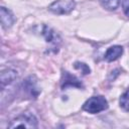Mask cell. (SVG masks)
<instances>
[{
    "label": "cell",
    "instance_id": "cell-11",
    "mask_svg": "<svg viewBox=\"0 0 129 129\" xmlns=\"http://www.w3.org/2000/svg\"><path fill=\"white\" fill-rule=\"evenodd\" d=\"M119 104L123 110H125L126 112H129V90H127L121 95L119 99Z\"/></svg>",
    "mask_w": 129,
    "mask_h": 129
},
{
    "label": "cell",
    "instance_id": "cell-10",
    "mask_svg": "<svg viewBox=\"0 0 129 129\" xmlns=\"http://www.w3.org/2000/svg\"><path fill=\"white\" fill-rule=\"evenodd\" d=\"M121 0H100V4L109 11L116 10L120 5Z\"/></svg>",
    "mask_w": 129,
    "mask_h": 129
},
{
    "label": "cell",
    "instance_id": "cell-12",
    "mask_svg": "<svg viewBox=\"0 0 129 129\" xmlns=\"http://www.w3.org/2000/svg\"><path fill=\"white\" fill-rule=\"evenodd\" d=\"M75 68H76L77 70L82 71L83 75H88V74H90V72H91L90 68H89L86 63H84V62H79V61L75 62Z\"/></svg>",
    "mask_w": 129,
    "mask_h": 129
},
{
    "label": "cell",
    "instance_id": "cell-1",
    "mask_svg": "<svg viewBox=\"0 0 129 129\" xmlns=\"http://www.w3.org/2000/svg\"><path fill=\"white\" fill-rule=\"evenodd\" d=\"M9 128H31L35 129L38 127V121L36 117L30 112H24L14 118L8 125Z\"/></svg>",
    "mask_w": 129,
    "mask_h": 129
},
{
    "label": "cell",
    "instance_id": "cell-8",
    "mask_svg": "<svg viewBox=\"0 0 129 129\" xmlns=\"http://www.w3.org/2000/svg\"><path fill=\"white\" fill-rule=\"evenodd\" d=\"M123 54V47L121 45H113L107 49L104 54V59L111 62L118 59Z\"/></svg>",
    "mask_w": 129,
    "mask_h": 129
},
{
    "label": "cell",
    "instance_id": "cell-5",
    "mask_svg": "<svg viewBox=\"0 0 129 129\" xmlns=\"http://www.w3.org/2000/svg\"><path fill=\"white\" fill-rule=\"evenodd\" d=\"M60 87H61V90H64V89L70 88V87H74V88H78V89L84 88L82 82H81L76 76L70 74V73L67 72V71L62 72Z\"/></svg>",
    "mask_w": 129,
    "mask_h": 129
},
{
    "label": "cell",
    "instance_id": "cell-7",
    "mask_svg": "<svg viewBox=\"0 0 129 129\" xmlns=\"http://www.w3.org/2000/svg\"><path fill=\"white\" fill-rule=\"evenodd\" d=\"M0 18H1V25L5 29L10 28L15 22V17L13 13L4 6L0 7Z\"/></svg>",
    "mask_w": 129,
    "mask_h": 129
},
{
    "label": "cell",
    "instance_id": "cell-13",
    "mask_svg": "<svg viewBox=\"0 0 129 129\" xmlns=\"http://www.w3.org/2000/svg\"><path fill=\"white\" fill-rule=\"evenodd\" d=\"M122 8L125 15L129 18V0H123L122 1Z\"/></svg>",
    "mask_w": 129,
    "mask_h": 129
},
{
    "label": "cell",
    "instance_id": "cell-4",
    "mask_svg": "<svg viewBox=\"0 0 129 129\" xmlns=\"http://www.w3.org/2000/svg\"><path fill=\"white\" fill-rule=\"evenodd\" d=\"M21 89L23 90V92L29 97V98H37L38 95L41 92L40 87L38 86L37 83V79L35 78V76H29L27 77L22 85H21Z\"/></svg>",
    "mask_w": 129,
    "mask_h": 129
},
{
    "label": "cell",
    "instance_id": "cell-2",
    "mask_svg": "<svg viewBox=\"0 0 129 129\" xmlns=\"http://www.w3.org/2000/svg\"><path fill=\"white\" fill-rule=\"evenodd\" d=\"M108 108V102L103 96H93L83 105V110L90 114H97Z\"/></svg>",
    "mask_w": 129,
    "mask_h": 129
},
{
    "label": "cell",
    "instance_id": "cell-3",
    "mask_svg": "<svg viewBox=\"0 0 129 129\" xmlns=\"http://www.w3.org/2000/svg\"><path fill=\"white\" fill-rule=\"evenodd\" d=\"M76 7L75 0H56L48 6V10L54 14L62 15L71 13Z\"/></svg>",
    "mask_w": 129,
    "mask_h": 129
},
{
    "label": "cell",
    "instance_id": "cell-9",
    "mask_svg": "<svg viewBox=\"0 0 129 129\" xmlns=\"http://www.w3.org/2000/svg\"><path fill=\"white\" fill-rule=\"evenodd\" d=\"M17 77H18V75H17V72L15 70L7 69V70L2 71V73H1V85H2V88H4L6 85H9V84L13 83L17 79Z\"/></svg>",
    "mask_w": 129,
    "mask_h": 129
},
{
    "label": "cell",
    "instance_id": "cell-6",
    "mask_svg": "<svg viewBox=\"0 0 129 129\" xmlns=\"http://www.w3.org/2000/svg\"><path fill=\"white\" fill-rule=\"evenodd\" d=\"M41 34L44 36L45 41L49 44H51L53 46V48L57 47V44L60 42V38L59 36L47 25H43L42 29H41Z\"/></svg>",
    "mask_w": 129,
    "mask_h": 129
}]
</instances>
